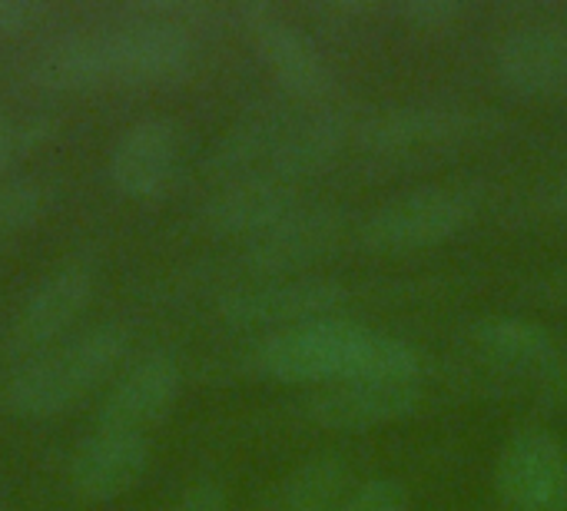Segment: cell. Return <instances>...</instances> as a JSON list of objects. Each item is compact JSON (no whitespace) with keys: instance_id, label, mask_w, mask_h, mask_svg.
Masks as SVG:
<instances>
[{"instance_id":"6da1fadb","label":"cell","mask_w":567,"mask_h":511,"mask_svg":"<svg viewBox=\"0 0 567 511\" xmlns=\"http://www.w3.org/2000/svg\"><path fill=\"white\" fill-rule=\"evenodd\" d=\"M249 366L282 386H336L349 379L422 382L415 346L342 316L262 336Z\"/></svg>"},{"instance_id":"7a4b0ae2","label":"cell","mask_w":567,"mask_h":511,"mask_svg":"<svg viewBox=\"0 0 567 511\" xmlns=\"http://www.w3.org/2000/svg\"><path fill=\"white\" fill-rule=\"evenodd\" d=\"M199 57L193 30L163 7L106 27L73 33L70 67L80 90L100 86H166L193 73Z\"/></svg>"},{"instance_id":"3957f363","label":"cell","mask_w":567,"mask_h":511,"mask_svg":"<svg viewBox=\"0 0 567 511\" xmlns=\"http://www.w3.org/2000/svg\"><path fill=\"white\" fill-rule=\"evenodd\" d=\"M130 329L96 323L27 359L7 382V409L20 419H53L80 406L130 356Z\"/></svg>"},{"instance_id":"277c9868","label":"cell","mask_w":567,"mask_h":511,"mask_svg":"<svg viewBox=\"0 0 567 511\" xmlns=\"http://www.w3.org/2000/svg\"><path fill=\"white\" fill-rule=\"evenodd\" d=\"M502 113L475 103H402L355 126V143L375 160L449 156L498 136Z\"/></svg>"},{"instance_id":"5b68a950","label":"cell","mask_w":567,"mask_h":511,"mask_svg":"<svg viewBox=\"0 0 567 511\" xmlns=\"http://www.w3.org/2000/svg\"><path fill=\"white\" fill-rule=\"evenodd\" d=\"M475 183H425L379 203L359 226V243L379 256H402L442 246L465 233L482 213Z\"/></svg>"},{"instance_id":"8992f818","label":"cell","mask_w":567,"mask_h":511,"mask_svg":"<svg viewBox=\"0 0 567 511\" xmlns=\"http://www.w3.org/2000/svg\"><path fill=\"white\" fill-rule=\"evenodd\" d=\"M96 293V273L83 259L60 263L50 269L40 283L30 286V293L20 299L17 313L7 323L3 349L13 359H33L63 339H70V329L80 323L86 306Z\"/></svg>"},{"instance_id":"52a82bcc","label":"cell","mask_w":567,"mask_h":511,"mask_svg":"<svg viewBox=\"0 0 567 511\" xmlns=\"http://www.w3.org/2000/svg\"><path fill=\"white\" fill-rule=\"evenodd\" d=\"M349 303V289L329 276H289L262 279L256 286L233 289L219 303V319L236 329H296L322 319H339Z\"/></svg>"},{"instance_id":"ba28073f","label":"cell","mask_w":567,"mask_h":511,"mask_svg":"<svg viewBox=\"0 0 567 511\" xmlns=\"http://www.w3.org/2000/svg\"><path fill=\"white\" fill-rule=\"evenodd\" d=\"M239 27L249 37L256 57L266 63V70L289 96L316 106L332 93L336 76L329 60L279 10H272L269 3H246L239 7Z\"/></svg>"},{"instance_id":"9c48e42d","label":"cell","mask_w":567,"mask_h":511,"mask_svg":"<svg viewBox=\"0 0 567 511\" xmlns=\"http://www.w3.org/2000/svg\"><path fill=\"white\" fill-rule=\"evenodd\" d=\"M346 236V213L339 206L299 203L272 229L246 243L243 263L262 279L302 276V269L329 259Z\"/></svg>"},{"instance_id":"30bf717a","label":"cell","mask_w":567,"mask_h":511,"mask_svg":"<svg viewBox=\"0 0 567 511\" xmlns=\"http://www.w3.org/2000/svg\"><path fill=\"white\" fill-rule=\"evenodd\" d=\"M495 492L508 511H561L567 505V446L548 429L515 432L495 462Z\"/></svg>"},{"instance_id":"8fae6325","label":"cell","mask_w":567,"mask_h":511,"mask_svg":"<svg viewBox=\"0 0 567 511\" xmlns=\"http://www.w3.org/2000/svg\"><path fill=\"white\" fill-rule=\"evenodd\" d=\"M179 392H183L179 359L169 349L146 352L133 359L106 389L96 412V426L150 436V429L166 422Z\"/></svg>"},{"instance_id":"7c38bea8","label":"cell","mask_w":567,"mask_h":511,"mask_svg":"<svg viewBox=\"0 0 567 511\" xmlns=\"http://www.w3.org/2000/svg\"><path fill=\"white\" fill-rule=\"evenodd\" d=\"M492 67L498 83L522 100H558L567 96V23L538 20L508 30Z\"/></svg>"},{"instance_id":"4fadbf2b","label":"cell","mask_w":567,"mask_h":511,"mask_svg":"<svg viewBox=\"0 0 567 511\" xmlns=\"http://www.w3.org/2000/svg\"><path fill=\"white\" fill-rule=\"evenodd\" d=\"M422 402V382L392 379H349L312 392L302 416L332 432H372L412 416Z\"/></svg>"},{"instance_id":"5bb4252c","label":"cell","mask_w":567,"mask_h":511,"mask_svg":"<svg viewBox=\"0 0 567 511\" xmlns=\"http://www.w3.org/2000/svg\"><path fill=\"white\" fill-rule=\"evenodd\" d=\"M150 436L96 426L66 459V489L83 502H113L150 469Z\"/></svg>"},{"instance_id":"9a60e30c","label":"cell","mask_w":567,"mask_h":511,"mask_svg":"<svg viewBox=\"0 0 567 511\" xmlns=\"http://www.w3.org/2000/svg\"><path fill=\"white\" fill-rule=\"evenodd\" d=\"M179 166V126L169 116H143L130 123L106 160L113 190L126 200H156L166 193Z\"/></svg>"},{"instance_id":"2e32d148","label":"cell","mask_w":567,"mask_h":511,"mask_svg":"<svg viewBox=\"0 0 567 511\" xmlns=\"http://www.w3.org/2000/svg\"><path fill=\"white\" fill-rule=\"evenodd\" d=\"M299 203H302L299 186L269 173H252L219 183V190L203 203L199 223L206 233L219 239L252 243L256 236L272 229L282 216H289Z\"/></svg>"},{"instance_id":"e0dca14e","label":"cell","mask_w":567,"mask_h":511,"mask_svg":"<svg viewBox=\"0 0 567 511\" xmlns=\"http://www.w3.org/2000/svg\"><path fill=\"white\" fill-rule=\"evenodd\" d=\"M349 136H355V123L342 110L316 103L306 113L286 116L266 173L299 186L302 180H312L322 170H329L339 160Z\"/></svg>"},{"instance_id":"ac0fdd59","label":"cell","mask_w":567,"mask_h":511,"mask_svg":"<svg viewBox=\"0 0 567 511\" xmlns=\"http://www.w3.org/2000/svg\"><path fill=\"white\" fill-rule=\"evenodd\" d=\"M465 346L482 366H492L508 376H532L538 382L551 372L561 352L558 339L542 323L518 316L475 319L465 329Z\"/></svg>"},{"instance_id":"d6986e66","label":"cell","mask_w":567,"mask_h":511,"mask_svg":"<svg viewBox=\"0 0 567 511\" xmlns=\"http://www.w3.org/2000/svg\"><path fill=\"white\" fill-rule=\"evenodd\" d=\"M346 479L349 466L332 452H319L279 482L266 511H336L346 499Z\"/></svg>"},{"instance_id":"ffe728a7","label":"cell","mask_w":567,"mask_h":511,"mask_svg":"<svg viewBox=\"0 0 567 511\" xmlns=\"http://www.w3.org/2000/svg\"><path fill=\"white\" fill-rule=\"evenodd\" d=\"M53 206V193L43 180L17 176L0 180V239L33 229Z\"/></svg>"},{"instance_id":"44dd1931","label":"cell","mask_w":567,"mask_h":511,"mask_svg":"<svg viewBox=\"0 0 567 511\" xmlns=\"http://www.w3.org/2000/svg\"><path fill=\"white\" fill-rule=\"evenodd\" d=\"M336 511H412V495L399 479L375 476L355 486Z\"/></svg>"},{"instance_id":"7402d4cb","label":"cell","mask_w":567,"mask_h":511,"mask_svg":"<svg viewBox=\"0 0 567 511\" xmlns=\"http://www.w3.org/2000/svg\"><path fill=\"white\" fill-rule=\"evenodd\" d=\"M402 17L419 30H449L462 17V7L452 0H412L402 3Z\"/></svg>"},{"instance_id":"603a6c76","label":"cell","mask_w":567,"mask_h":511,"mask_svg":"<svg viewBox=\"0 0 567 511\" xmlns=\"http://www.w3.org/2000/svg\"><path fill=\"white\" fill-rule=\"evenodd\" d=\"M169 511H229V499H226L223 486L203 479V482H193L189 489H183V495L173 502Z\"/></svg>"},{"instance_id":"cb8c5ba5","label":"cell","mask_w":567,"mask_h":511,"mask_svg":"<svg viewBox=\"0 0 567 511\" xmlns=\"http://www.w3.org/2000/svg\"><path fill=\"white\" fill-rule=\"evenodd\" d=\"M43 17V7L33 0H0V37L23 33Z\"/></svg>"},{"instance_id":"d4e9b609","label":"cell","mask_w":567,"mask_h":511,"mask_svg":"<svg viewBox=\"0 0 567 511\" xmlns=\"http://www.w3.org/2000/svg\"><path fill=\"white\" fill-rule=\"evenodd\" d=\"M538 392L555 402V406H567V349L558 352V362L551 366V372L538 382Z\"/></svg>"},{"instance_id":"484cf974","label":"cell","mask_w":567,"mask_h":511,"mask_svg":"<svg viewBox=\"0 0 567 511\" xmlns=\"http://www.w3.org/2000/svg\"><path fill=\"white\" fill-rule=\"evenodd\" d=\"M27 130H20V126H13L7 116H0V170L23 150V143H27Z\"/></svg>"},{"instance_id":"4316f807","label":"cell","mask_w":567,"mask_h":511,"mask_svg":"<svg viewBox=\"0 0 567 511\" xmlns=\"http://www.w3.org/2000/svg\"><path fill=\"white\" fill-rule=\"evenodd\" d=\"M551 206H555L561 216H567V170L555 180V186H551Z\"/></svg>"},{"instance_id":"83f0119b","label":"cell","mask_w":567,"mask_h":511,"mask_svg":"<svg viewBox=\"0 0 567 511\" xmlns=\"http://www.w3.org/2000/svg\"><path fill=\"white\" fill-rule=\"evenodd\" d=\"M561 511H567V505H565V509H561Z\"/></svg>"}]
</instances>
